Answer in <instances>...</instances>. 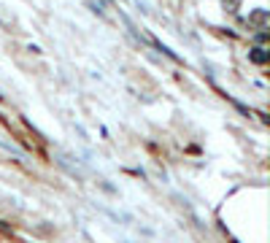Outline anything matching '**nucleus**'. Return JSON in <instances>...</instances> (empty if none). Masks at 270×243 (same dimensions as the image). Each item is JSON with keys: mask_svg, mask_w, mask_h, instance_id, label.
Returning <instances> with one entry per match:
<instances>
[{"mask_svg": "<svg viewBox=\"0 0 270 243\" xmlns=\"http://www.w3.org/2000/svg\"><path fill=\"white\" fill-rule=\"evenodd\" d=\"M252 60H254V62H259V65H262V62L267 60V54H265V49H254V54H252Z\"/></svg>", "mask_w": 270, "mask_h": 243, "instance_id": "f257e3e1", "label": "nucleus"}]
</instances>
